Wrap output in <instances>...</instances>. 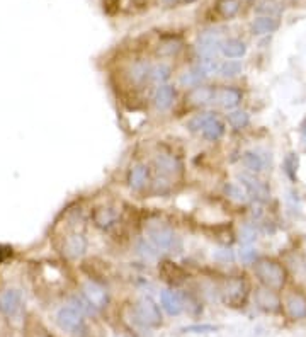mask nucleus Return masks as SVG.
Returning a JSON list of instances; mask_svg holds the SVG:
<instances>
[{
    "instance_id": "obj_1",
    "label": "nucleus",
    "mask_w": 306,
    "mask_h": 337,
    "mask_svg": "<svg viewBox=\"0 0 306 337\" xmlns=\"http://www.w3.org/2000/svg\"><path fill=\"white\" fill-rule=\"evenodd\" d=\"M145 235L158 252H179L182 242L174 228L160 220H148L145 223Z\"/></svg>"
},
{
    "instance_id": "obj_2",
    "label": "nucleus",
    "mask_w": 306,
    "mask_h": 337,
    "mask_svg": "<svg viewBox=\"0 0 306 337\" xmlns=\"http://www.w3.org/2000/svg\"><path fill=\"white\" fill-rule=\"evenodd\" d=\"M254 273L264 286L276 291L284 288L287 279V273L284 266L274 261V259H267V257L257 259L254 262Z\"/></svg>"
},
{
    "instance_id": "obj_3",
    "label": "nucleus",
    "mask_w": 306,
    "mask_h": 337,
    "mask_svg": "<svg viewBox=\"0 0 306 337\" xmlns=\"http://www.w3.org/2000/svg\"><path fill=\"white\" fill-rule=\"evenodd\" d=\"M133 318L141 327L153 329L162 324V312H160V307L155 303V300H152L150 296H145L140 298L133 307Z\"/></svg>"
},
{
    "instance_id": "obj_4",
    "label": "nucleus",
    "mask_w": 306,
    "mask_h": 337,
    "mask_svg": "<svg viewBox=\"0 0 306 337\" xmlns=\"http://www.w3.org/2000/svg\"><path fill=\"white\" fill-rule=\"evenodd\" d=\"M248 283L243 278H228L220 290L221 300L230 307H243L248 296Z\"/></svg>"
},
{
    "instance_id": "obj_5",
    "label": "nucleus",
    "mask_w": 306,
    "mask_h": 337,
    "mask_svg": "<svg viewBox=\"0 0 306 337\" xmlns=\"http://www.w3.org/2000/svg\"><path fill=\"white\" fill-rule=\"evenodd\" d=\"M57 324L61 330L74 335H79L85 330L83 313L75 305H65L57 312Z\"/></svg>"
},
{
    "instance_id": "obj_6",
    "label": "nucleus",
    "mask_w": 306,
    "mask_h": 337,
    "mask_svg": "<svg viewBox=\"0 0 306 337\" xmlns=\"http://www.w3.org/2000/svg\"><path fill=\"white\" fill-rule=\"evenodd\" d=\"M223 36L220 31L209 29L201 32V36L197 38V53L201 58H218V55L221 53L223 48Z\"/></svg>"
},
{
    "instance_id": "obj_7",
    "label": "nucleus",
    "mask_w": 306,
    "mask_h": 337,
    "mask_svg": "<svg viewBox=\"0 0 306 337\" xmlns=\"http://www.w3.org/2000/svg\"><path fill=\"white\" fill-rule=\"evenodd\" d=\"M238 179H240V184L245 187V191H247L248 198H252V200L259 201V203H264L269 200V187H267L265 182L255 178V174L243 172L238 175Z\"/></svg>"
},
{
    "instance_id": "obj_8",
    "label": "nucleus",
    "mask_w": 306,
    "mask_h": 337,
    "mask_svg": "<svg viewBox=\"0 0 306 337\" xmlns=\"http://www.w3.org/2000/svg\"><path fill=\"white\" fill-rule=\"evenodd\" d=\"M82 295L83 298L91 303V305L99 310V308H104L109 303V293L105 290V286H102L97 281H87L82 288Z\"/></svg>"
},
{
    "instance_id": "obj_9",
    "label": "nucleus",
    "mask_w": 306,
    "mask_h": 337,
    "mask_svg": "<svg viewBox=\"0 0 306 337\" xmlns=\"http://www.w3.org/2000/svg\"><path fill=\"white\" fill-rule=\"evenodd\" d=\"M214 97H216L214 87L201 84V85L192 87V89L187 92L186 102L192 108H204V106H208V104L214 102Z\"/></svg>"
},
{
    "instance_id": "obj_10",
    "label": "nucleus",
    "mask_w": 306,
    "mask_h": 337,
    "mask_svg": "<svg viewBox=\"0 0 306 337\" xmlns=\"http://www.w3.org/2000/svg\"><path fill=\"white\" fill-rule=\"evenodd\" d=\"M255 303H257L259 308L269 313H276L281 310V298L277 295V291L267 288V286L255 290Z\"/></svg>"
},
{
    "instance_id": "obj_11",
    "label": "nucleus",
    "mask_w": 306,
    "mask_h": 337,
    "mask_svg": "<svg viewBox=\"0 0 306 337\" xmlns=\"http://www.w3.org/2000/svg\"><path fill=\"white\" fill-rule=\"evenodd\" d=\"M155 169L158 170V174L167 175V178H174V175L181 174L182 170V162L179 157L172 155V153H158L153 160Z\"/></svg>"
},
{
    "instance_id": "obj_12",
    "label": "nucleus",
    "mask_w": 306,
    "mask_h": 337,
    "mask_svg": "<svg viewBox=\"0 0 306 337\" xmlns=\"http://www.w3.org/2000/svg\"><path fill=\"white\" fill-rule=\"evenodd\" d=\"M61 251L66 257L70 259H79L82 257L87 251V239L82 234H74L66 235L63 239V245H61Z\"/></svg>"
},
{
    "instance_id": "obj_13",
    "label": "nucleus",
    "mask_w": 306,
    "mask_h": 337,
    "mask_svg": "<svg viewBox=\"0 0 306 337\" xmlns=\"http://www.w3.org/2000/svg\"><path fill=\"white\" fill-rule=\"evenodd\" d=\"M284 308L286 313L293 320H301L306 317V296L299 291L287 293L284 298Z\"/></svg>"
},
{
    "instance_id": "obj_14",
    "label": "nucleus",
    "mask_w": 306,
    "mask_h": 337,
    "mask_svg": "<svg viewBox=\"0 0 306 337\" xmlns=\"http://www.w3.org/2000/svg\"><path fill=\"white\" fill-rule=\"evenodd\" d=\"M22 308V295L19 290H5L0 293V312L7 317L17 315Z\"/></svg>"
},
{
    "instance_id": "obj_15",
    "label": "nucleus",
    "mask_w": 306,
    "mask_h": 337,
    "mask_svg": "<svg viewBox=\"0 0 306 337\" xmlns=\"http://www.w3.org/2000/svg\"><path fill=\"white\" fill-rule=\"evenodd\" d=\"M242 99H243L242 91L235 89V87H221V89H216L214 102L223 109H235L242 102Z\"/></svg>"
},
{
    "instance_id": "obj_16",
    "label": "nucleus",
    "mask_w": 306,
    "mask_h": 337,
    "mask_svg": "<svg viewBox=\"0 0 306 337\" xmlns=\"http://www.w3.org/2000/svg\"><path fill=\"white\" fill-rule=\"evenodd\" d=\"M160 303H162L164 310L169 315H181L184 312V298L179 291L174 290H164L160 295Z\"/></svg>"
},
{
    "instance_id": "obj_17",
    "label": "nucleus",
    "mask_w": 306,
    "mask_h": 337,
    "mask_svg": "<svg viewBox=\"0 0 306 337\" xmlns=\"http://www.w3.org/2000/svg\"><path fill=\"white\" fill-rule=\"evenodd\" d=\"M175 96H177V92L174 89V85H170V84L158 85L157 91L153 94V106L157 108L158 111H167V109L174 104Z\"/></svg>"
},
{
    "instance_id": "obj_18",
    "label": "nucleus",
    "mask_w": 306,
    "mask_h": 337,
    "mask_svg": "<svg viewBox=\"0 0 306 337\" xmlns=\"http://www.w3.org/2000/svg\"><path fill=\"white\" fill-rule=\"evenodd\" d=\"M150 181V169L145 164H136L135 167L128 172V184L133 191H141L147 187Z\"/></svg>"
},
{
    "instance_id": "obj_19",
    "label": "nucleus",
    "mask_w": 306,
    "mask_h": 337,
    "mask_svg": "<svg viewBox=\"0 0 306 337\" xmlns=\"http://www.w3.org/2000/svg\"><path fill=\"white\" fill-rule=\"evenodd\" d=\"M92 218H94L96 226H99V228H102V230H109L111 226H114L116 222H118V211L109 206H102L94 211Z\"/></svg>"
},
{
    "instance_id": "obj_20",
    "label": "nucleus",
    "mask_w": 306,
    "mask_h": 337,
    "mask_svg": "<svg viewBox=\"0 0 306 337\" xmlns=\"http://www.w3.org/2000/svg\"><path fill=\"white\" fill-rule=\"evenodd\" d=\"M277 29H279V21L277 17H271V15H260L252 23V34L255 36L272 34Z\"/></svg>"
},
{
    "instance_id": "obj_21",
    "label": "nucleus",
    "mask_w": 306,
    "mask_h": 337,
    "mask_svg": "<svg viewBox=\"0 0 306 337\" xmlns=\"http://www.w3.org/2000/svg\"><path fill=\"white\" fill-rule=\"evenodd\" d=\"M225 131H226L225 123L218 118V116L214 114L213 118H211L208 123H206V126L201 131V135H203L204 140H208V141H218V140L223 138Z\"/></svg>"
},
{
    "instance_id": "obj_22",
    "label": "nucleus",
    "mask_w": 306,
    "mask_h": 337,
    "mask_svg": "<svg viewBox=\"0 0 306 337\" xmlns=\"http://www.w3.org/2000/svg\"><path fill=\"white\" fill-rule=\"evenodd\" d=\"M242 164L243 167L248 170L250 174H259L265 169V158L264 155H260L259 152L248 150L242 155Z\"/></svg>"
},
{
    "instance_id": "obj_23",
    "label": "nucleus",
    "mask_w": 306,
    "mask_h": 337,
    "mask_svg": "<svg viewBox=\"0 0 306 337\" xmlns=\"http://www.w3.org/2000/svg\"><path fill=\"white\" fill-rule=\"evenodd\" d=\"M221 53L228 58H242L247 53V45L242 40H238V38H230V40L223 41Z\"/></svg>"
},
{
    "instance_id": "obj_24",
    "label": "nucleus",
    "mask_w": 306,
    "mask_h": 337,
    "mask_svg": "<svg viewBox=\"0 0 306 337\" xmlns=\"http://www.w3.org/2000/svg\"><path fill=\"white\" fill-rule=\"evenodd\" d=\"M170 74H172V68L167 63L152 65L150 74H148V82L150 84H155V85H164L165 82L170 79Z\"/></svg>"
},
{
    "instance_id": "obj_25",
    "label": "nucleus",
    "mask_w": 306,
    "mask_h": 337,
    "mask_svg": "<svg viewBox=\"0 0 306 337\" xmlns=\"http://www.w3.org/2000/svg\"><path fill=\"white\" fill-rule=\"evenodd\" d=\"M238 10H240V0H218L216 4V12L223 19L235 17Z\"/></svg>"
},
{
    "instance_id": "obj_26",
    "label": "nucleus",
    "mask_w": 306,
    "mask_h": 337,
    "mask_svg": "<svg viewBox=\"0 0 306 337\" xmlns=\"http://www.w3.org/2000/svg\"><path fill=\"white\" fill-rule=\"evenodd\" d=\"M204 79H206V75L203 74V72L199 70L197 67H192L191 70L184 72V74L181 75L179 82H181V85L191 87V89H192V87H196V85H201L204 82Z\"/></svg>"
},
{
    "instance_id": "obj_27",
    "label": "nucleus",
    "mask_w": 306,
    "mask_h": 337,
    "mask_svg": "<svg viewBox=\"0 0 306 337\" xmlns=\"http://www.w3.org/2000/svg\"><path fill=\"white\" fill-rule=\"evenodd\" d=\"M182 49V41L179 38H167L157 48V53L160 57H175Z\"/></svg>"
},
{
    "instance_id": "obj_28",
    "label": "nucleus",
    "mask_w": 306,
    "mask_h": 337,
    "mask_svg": "<svg viewBox=\"0 0 306 337\" xmlns=\"http://www.w3.org/2000/svg\"><path fill=\"white\" fill-rule=\"evenodd\" d=\"M226 119H228V125H230L231 128H235V130H245L250 125L248 113L240 111V109H235V111L228 113Z\"/></svg>"
},
{
    "instance_id": "obj_29",
    "label": "nucleus",
    "mask_w": 306,
    "mask_h": 337,
    "mask_svg": "<svg viewBox=\"0 0 306 337\" xmlns=\"http://www.w3.org/2000/svg\"><path fill=\"white\" fill-rule=\"evenodd\" d=\"M152 65L147 62H136L130 70V79L135 82V84H141V82L148 80V74Z\"/></svg>"
},
{
    "instance_id": "obj_30",
    "label": "nucleus",
    "mask_w": 306,
    "mask_h": 337,
    "mask_svg": "<svg viewBox=\"0 0 306 337\" xmlns=\"http://www.w3.org/2000/svg\"><path fill=\"white\" fill-rule=\"evenodd\" d=\"M214 113H199L194 116L192 119H189V123H187V128L192 131V133H201L203 128L206 126V123L213 118Z\"/></svg>"
},
{
    "instance_id": "obj_31",
    "label": "nucleus",
    "mask_w": 306,
    "mask_h": 337,
    "mask_svg": "<svg viewBox=\"0 0 306 337\" xmlns=\"http://www.w3.org/2000/svg\"><path fill=\"white\" fill-rule=\"evenodd\" d=\"M196 67L201 70L206 77H209V75H213V74H220L221 63H220L218 58H201L197 62Z\"/></svg>"
},
{
    "instance_id": "obj_32",
    "label": "nucleus",
    "mask_w": 306,
    "mask_h": 337,
    "mask_svg": "<svg viewBox=\"0 0 306 337\" xmlns=\"http://www.w3.org/2000/svg\"><path fill=\"white\" fill-rule=\"evenodd\" d=\"M225 192L231 198V200H235L238 203H245V201L248 200V194H247V191H245V187L242 184H235V182H231V184H226L225 186Z\"/></svg>"
},
{
    "instance_id": "obj_33",
    "label": "nucleus",
    "mask_w": 306,
    "mask_h": 337,
    "mask_svg": "<svg viewBox=\"0 0 306 337\" xmlns=\"http://www.w3.org/2000/svg\"><path fill=\"white\" fill-rule=\"evenodd\" d=\"M298 165H299V160H298L296 153H293V152L287 153V157L284 158V172L293 182L298 178Z\"/></svg>"
},
{
    "instance_id": "obj_34",
    "label": "nucleus",
    "mask_w": 306,
    "mask_h": 337,
    "mask_svg": "<svg viewBox=\"0 0 306 337\" xmlns=\"http://www.w3.org/2000/svg\"><path fill=\"white\" fill-rule=\"evenodd\" d=\"M238 74H242V63L235 62V60H228V62L221 63L220 67V75L225 77V79H231V77H237Z\"/></svg>"
},
{
    "instance_id": "obj_35",
    "label": "nucleus",
    "mask_w": 306,
    "mask_h": 337,
    "mask_svg": "<svg viewBox=\"0 0 306 337\" xmlns=\"http://www.w3.org/2000/svg\"><path fill=\"white\" fill-rule=\"evenodd\" d=\"M255 10H257L259 14L276 17V15L281 12V7L277 5V2H274V0H260V2L257 4V7H255Z\"/></svg>"
},
{
    "instance_id": "obj_36",
    "label": "nucleus",
    "mask_w": 306,
    "mask_h": 337,
    "mask_svg": "<svg viewBox=\"0 0 306 337\" xmlns=\"http://www.w3.org/2000/svg\"><path fill=\"white\" fill-rule=\"evenodd\" d=\"M255 239H257V228H255V223L243 225V228H242V232H240V242H242V245H250Z\"/></svg>"
},
{
    "instance_id": "obj_37",
    "label": "nucleus",
    "mask_w": 306,
    "mask_h": 337,
    "mask_svg": "<svg viewBox=\"0 0 306 337\" xmlns=\"http://www.w3.org/2000/svg\"><path fill=\"white\" fill-rule=\"evenodd\" d=\"M182 330L184 332H192V334H206V332H216L218 327H216V325L203 324V325H189V327H184Z\"/></svg>"
},
{
    "instance_id": "obj_38",
    "label": "nucleus",
    "mask_w": 306,
    "mask_h": 337,
    "mask_svg": "<svg viewBox=\"0 0 306 337\" xmlns=\"http://www.w3.org/2000/svg\"><path fill=\"white\" fill-rule=\"evenodd\" d=\"M238 257H240V261L245 262V264H254L255 261H257V254H255V251L252 247L242 249V251L238 252Z\"/></svg>"
},
{
    "instance_id": "obj_39",
    "label": "nucleus",
    "mask_w": 306,
    "mask_h": 337,
    "mask_svg": "<svg viewBox=\"0 0 306 337\" xmlns=\"http://www.w3.org/2000/svg\"><path fill=\"white\" fill-rule=\"evenodd\" d=\"M216 257L218 259H221V261H225V262H228V261H233L235 259V254H233V251H230V249H221V251L216 254Z\"/></svg>"
},
{
    "instance_id": "obj_40",
    "label": "nucleus",
    "mask_w": 306,
    "mask_h": 337,
    "mask_svg": "<svg viewBox=\"0 0 306 337\" xmlns=\"http://www.w3.org/2000/svg\"><path fill=\"white\" fill-rule=\"evenodd\" d=\"M118 7H119V0H104V9H105V12L113 14Z\"/></svg>"
},
{
    "instance_id": "obj_41",
    "label": "nucleus",
    "mask_w": 306,
    "mask_h": 337,
    "mask_svg": "<svg viewBox=\"0 0 306 337\" xmlns=\"http://www.w3.org/2000/svg\"><path fill=\"white\" fill-rule=\"evenodd\" d=\"M162 2L167 5V7H174V5H179L181 0H162Z\"/></svg>"
},
{
    "instance_id": "obj_42",
    "label": "nucleus",
    "mask_w": 306,
    "mask_h": 337,
    "mask_svg": "<svg viewBox=\"0 0 306 337\" xmlns=\"http://www.w3.org/2000/svg\"><path fill=\"white\" fill-rule=\"evenodd\" d=\"M301 135H303V141H304V148H306V118L301 123Z\"/></svg>"
},
{
    "instance_id": "obj_43",
    "label": "nucleus",
    "mask_w": 306,
    "mask_h": 337,
    "mask_svg": "<svg viewBox=\"0 0 306 337\" xmlns=\"http://www.w3.org/2000/svg\"><path fill=\"white\" fill-rule=\"evenodd\" d=\"M192 2H196V0H181V4H192Z\"/></svg>"
},
{
    "instance_id": "obj_44",
    "label": "nucleus",
    "mask_w": 306,
    "mask_h": 337,
    "mask_svg": "<svg viewBox=\"0 0 306 337\" xmlns=\"http://www.w3.org/2000/svg\"><path fill=\"white\" fill-rule=\"evenodd\" d=\"M38 337H44V335H38Z\"/></svg>"
}]
</instances>
